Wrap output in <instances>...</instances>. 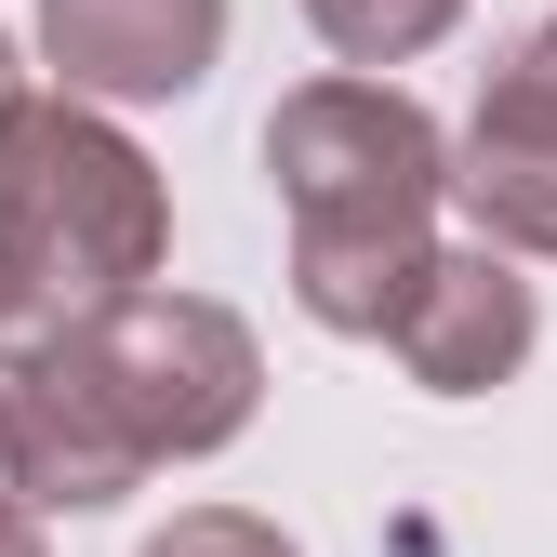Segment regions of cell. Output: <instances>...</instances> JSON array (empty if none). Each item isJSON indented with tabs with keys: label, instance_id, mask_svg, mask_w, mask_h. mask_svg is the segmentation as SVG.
Returning a JSON list of instances; mask_svg holds the SVG:
<instances>
[{
	"label": "cell",
	"instance_id": "cell-12",
	"mask_svg": "<svg viewBox=\"0 0 557 557\" xmlns=\"http://www.w3.org/2000/svg\"><path fill=\"white\" fill-rule=\"evenodd\" d=\"M27 107V66H14V40H0V120H14Z\"/></svg>",
	"mask_w": 557,
	"mask_h": 557
},
{
	"label": "cell",
	"instance_id": "cell-8",
	"mask_svg": "<svg viewBox=\"0 0 557 557\" xmlns=\"http://www.w3.org/2000/svg\"><path fill=\"white\" fill-rule=\"evenodd\" d=\"M306 27L332 40V66H345V81H385V66L438 53V40L465 27V0H306Z\"/></svg>",
	"mask_w": 557,
	"mask_h": 557
},
{
	"label": "cell",
	"instance_id": "cell-7",
	"mask_svg": "<svg viewBox=\"0 0 557 557\" xmlns=\"http://www.w3.org/2000/svg\"><path fill=\"white\" fill-rule=\"evenodd\" d=\"M531 332H544V306H531L518 252L465 239V252L425 265V293H411V319H398V372L425 385V398H492V385H518Z\"/></svg>",
	"mask_w": 557,
	"mask_h": 557
},
{
	"label": "cell",
	"instance_id": "cell-9",
	"mask_svg": "<svg viewBox=\"0 0 557 557\" xmlns=\"http://www.w3.org/2000/svg\"><path fill=\"white\" fill-rule=\"evenodd\" d=\"M81 293H66V278L53 265H27L14 239H0V385H27L40 359H66V345H81Z\"/></svg>",
	"mask_w": 557,
	"mask_h": 557
},
{
	"label": "cell",
	"instance_id": "cell-13",
	"mask_svg": "<svg viewBox=\"0 0 557 557\" xmlns=\"http://www.w3.org/2000/svg\"><path fill=\"white\" fill-rule=\"evenodd\" d=\"M0 505H14V478H0Z\"/></svg>",
	"mask_w": 557,
	"mask_h": 557
},
{
	"label": "cell",
	"instance_id": "cell-1",
	"mask_svg": "<svg viewBox=\"0 0 557 557\" xmlns=\"http://www.w3.org/2000/svg\"><path fill=\"white\" fill-rule=\"evenodd\" d=\"M265 173H278V213H293V306L345 345H398L438 239V199H451V133L411 107L398 81H306L278 94L265 120Z\"/></svg>",
	"mask_w": 557,
	"mask_h": 557
},
{
	"label": "cell",
	"instance_id": "cell-3",
	"mask_svg": "<svg viewBox=\"0 0 557 557\" xmlns=\"http://www.w3.org/2000/svg\"><path fill=\"white\" fill-rule=\"evenodd\" d=\"M81 359H94V385L120 398V425L147 438V465L226 451V438L252 425V398H265L252 332H239L213 293H120V306L81 319Z\"/></svg>",
	"mask_w": 557,
	"mask_h": 557
},
{
	"label": "cell",
	"instance_id": "cell-10",
	"mask_svg": "<svg viewBox=\"0 0 557 557\" xmlns=\"http://www.w3.org/2000/svg\"><path fill=\"white\" fill-rule=\"evenodd\" d=\"M147 557H293V531H278V518H252V505H186Z\"/></svg>",
	"mask_w": 557,
	"mask_h": 557
},
{
	"label": "cell",
	"instance_id": "cell-14",
	"mask_svg": "<svg viewBox=\"0 0 557 557\" xmlns=\"http://www.w3.org/2000/svg\"><path fill=\"white\" fill-rule=\"evenodd\" d=\"M544 40H557V14H544Z\"/></svg>",
	"mask_w": 557,
	"mask_h": 557
},
{
	"label": "cell",
	"instance_id": "cell-6",
	"mask_svg": "<svg viewBox=\"0 0 557 557\" xmlns=\"http://www.w3.org/2000/svg\"><path fill=\"white\" fill-rule=\"evenodd\" d=\"M40 66L81 107H160L226 66V0H40Z\"/></svg>",
	"mask_w": 557,
	"mask_h": 557
},
{
	"label": "cell",
	"instance_id": "cell-11",
	"mask_svg": "<svg viewBox=\"0 0 557 557\" xmlns=\"http://www.w3.org/2000/svg\"><path fill=\"white\" fill-rule=\"evenodd\" d=\"M0 557H40V518L27 505H0Z\"/></svg>",
	"mask_w": 557,
	"mask_h": 557
},
{
	"label": "cell",
	"instance_id": "cell-2",
	"mask_svg": "<svg viewBox=\"0 0 557 557\" xmlns=\"http://www.w3.org/2000/svg\"><path fill=\"white\" fill-rule=\"evenodd\" d=\"M0 239L27 265H53L81 306L120 293H160V252H173V199L160 160L81 94H27L0 120Z\"/></svg>",
	"mask_w": 557,
	"mask_h": 557
},
{
	"label": "cell",
	"instance_id": "cell-5",
	"mask_svg": "<svg viewBox=\"0 0 557 557\" xmlns=\"http://www.w3.org/2000/svg\"><path fill=\"white\" fill-rule=\"evenodd\" d=\"M0 478L27 518H107L120 492H147V438L120 425V398L94 385V359L66 345L27 385H0Z\"/></svg>",
	"mask_w": 557,
	"mask_h": 557
},
{
	"label": "cell",
	"instance_id": "cell-4",
	"mask_svg": "<svg viewBox=\"0 0 557 557\" xmlns=\"http://www.w3.org/2000/svg\"><path fill=\"white\" fill-rule=\"evenodd\" d=\"M451 199L492 252H544L557 265V40H505L492 81L465 107V147H451Z\"/></svg>",
	"mask_w": 557,
	"mask_h": 557
}]
</instances>
